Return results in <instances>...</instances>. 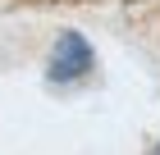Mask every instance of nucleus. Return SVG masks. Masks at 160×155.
Wrapping results in <instances>:
<instances>
[{"label": "nucleus", "mask_w": 160, "mask_h": 155, "mask_svg": "<svg viewBox=\"0 0 160 155\" xmlns=\"http://www.w3.org/2000/svg\"><path fill=\"white\" fill-rule=\"evenodd\" d=\"M96 69V50L87 41L82 32H60L55 36V46H50V60H46V78L55 87H69V82H82L87 73Z\"/></svg>", "instance_id": "1"}, {"label": "nucleus", "mask_w": 160, "mask_h": 155, "mask_svg": "<svg viewBox=\"0 0 160 155\" xmlns=\"http://www.w3.org/2000/svg\"><path fill=\"white\" fill-rule=\"evenodd\" d=\"M151 155H160V142H156V146H151Z\"/></svg>", "instance_id": "2"}]
</instances>
